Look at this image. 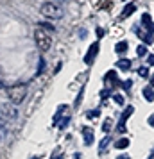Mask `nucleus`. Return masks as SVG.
I'll return each instance as SVG.
<instances>
[{
    "instance_id": "f257e3e1",
    "label": "nucleus",
    "mask_w": 154,
    "mask_h": 159,
    "mask_svg": "<svg viewBox=\"0 0 154 159\" xmlns=\"http://www.w3.org/2000/svg\"><path fill=\"white\" fill-rule=\"evenodd\" d=\"M18 120V109L16 104H2L0 107V123L2 125H9Z\"/></svg>"
},
{
    "instance_id": "f03ea898",
    "label": "nucleus",
    "mask_w": 154,
    "mask_h": 159,
    "mask_svg": "<svg viewBox=\"0 0 154 159\" xmlns=\"http://www.w3.org/2000/svg\"><path fill=\"white\" fill-rule=\"evenodd\" d=\"M34 41H36V47L40 48L41 52H49L52 47V38L47 30L41 27V29H36L34 30Z\"/></svg>"
},
{
    "instance_id": "7ed1b4c3",
    "label": "nucleus",
    "mask_w": 154,
    "mask_h": 159,
    "mask_svg": "<svg viewBox=\"0 0 154 159\" xmlns=\"http://www.w3.org/2000/svg\"><path fill=\"white\" fill-rule=\"evenodd\" d=\"M40 13L45 18H49V20H59L63 16V11H61V7H59L56 2H45V4H41Z\"/></svg>"
},
{
    "instance_id": "20e7f679",
    "label": "nucleus",
    "mask_w": 154,
    "mask_h": 159,
    "mask_svg": "<svg viewBox=\"0 0 154 159\" xmlns=\"http://www.w3.org/2000/svg\"><path fill=\"white\" fill-rule=\"evenodd\" d=\"M7 95H9V100L13 104H20V102L27 97V86L25 84H18V86H11L7 89Z\"/></svg>"
},
{
    "instance_id": "39448f33",
    "label": "nucleus",
    "mask_w": 154,
    "mask_h": 159,
    "mask_svg": "<svg viewBox=\"0 0 154 159\" xmlns=\"http://www.w3.org/2000/svg\"><path fill=\"white\" fill-rule=\"evenodd\" d=\"M97 54H99V43H91V47H90L88 54L84 56V63H86V65H91V63L95 61Z\"/></svg>"
},
{
    "instance_id": "423d86ee",
    "label": "nucleus",
    "mask_w": 154,
    "mask_h": 159,
    "mask_svg": "<svg viewBox=\"0 0 154 159\" xmlns=\"http://www.w3.org/2000/svg\"><path fill=\"white\" fill-rule=\"evenodd\" d=\"M142 25H143L151 34L154 32V23L151 22V15H147V13H145V15H142Z\"/></svg>"
},
{
    "instance_id": "0eeeda50",
    "label": "nucleus",
    "mask_w": 154,
    "mask_h": 159,
    "mask_svg": "<svg viewBox=\"0 0 154 159\" xmlns=\"http://www.w3.org/2000/svg\"><path fill=\"white\" fill-rule=\"evenodd\" d=\"M82 134H84V143H86V145L93 143V130H91V129L84 127V129H82Z\"/></svg>"
},
{
    "instance_id": "6e6552de",
    "label": "nucleus",
    "mask_w": 154,
    "mask_h": 159,
    "mask_svg": "<svg viewBox=\"0 0 154 159\" xmlns=\"http://www.w3.org/2000/svg\"><path fill=\"white\" fill-rule=\"evenodd\" d=\"M117 66L120 68V70H124V72H127V70H131V61L129 59H118L117 61Z\"/></svg>"
},
{
    "instance_id": "1a4fd4ad",
    "label": "nucleus",
    "mask_w": 154,
    "mask_h": 159,
    "mask_svg": "<svg viewBox=\"0 0 154 159\" xmlns=\"http://www.w3.org/2000/svg\"><path fill=\"white\" fill-rule=\"evenodd\" d=\"M104 80H106V82H113L115 86H117V84H120V80L117 79V72H113V70L106 73V77H104Z\"/></svg>"
},
{
    "instance_id": "9d476101",
    "label": "nucleus",
    "mask_w": 154,
    "mask_h": 159,
    "mask_svg": "<svg viewBox=\"0 0 154 159\" xmlns=\"http://www.w3.org/2000/svg\"><path fill=\"white\" fill-rule=\"evenodd\" d=\"M143 98H145L147 102H152L154 100V89H152V86L143 88Z\"/></svg>"
},
{
    "instance_id": "9b49d317",
    "label": "nucleus",
    "mask_w": 154,
    "mask_h": 159,
    "mask_svg": "<svg viewBox=\"0 0 154 159\" xmlns=\"http://www.w3.org/2000/svg\"><path fill=\"white\" fill-rule=\"evenodd\" d=\"M133 113H134V107H133V106L125 107V111L122 113V116H120V123H125V122H127V118H129V116H131Z\"/></svg>"
},
{
    "instance_id": "f8f14e48",
    "label": "nucleus",
    "mask_w": 154,
    "mask_h": 159,
    "mask_svg": "<svg viewBox=\"0 0 154 159\" xmlns=\"http://www.w3.org/2000/svg\"><path fill=\"white\" fill-rule=\"evenodd\" d=\"M115 50H117V54H120V56H124L125 52H127V41H120V43H117V47H115Z\"/></svg>"
},
{
    "instance_id": "ddd939ff",
    "label": "nucleus",
    "mask_w": 154,
    "mask_h": 159,
    "mask_svg": "<svg viewBox=\"0 0 154 159\" xmlns=\"http://www.w3.org/2000/svg\"><path fill=\"white\" fill-rule=\"evenodd\" d=\"M134 11H136V6H134V4H127V6H125L124 7V11H122V16H129V15H133V13H134Z\"/></svg>"
},
{
    "instance_id": "4468645a",
    "label": "nucleus",
    "mask_w": 154,
    "mask_h": 159,
    "mask_svg": "<svg viewBox=\"0 0 154 159\" xmlns=\"http://www.w3.org/2000/svg\"><path fill=\"white\" fill-rule=\"evenodd\" d=\"M115 147H117V148H120V150H124V148H127V147H129V139H127V138H120L117 143H115Z\"/></svg>"
},
{
    "instance_id": "2eb2a0df",
    "label": "nucleus",
    "mask_w": 154,
    "mask_h": 159,
    "mask_svg": "<svg viewBox=\"0 0 154 159\" xmlns=\"http://www.w3.org/2000/svg\"><path fill=\"white\" fill-rule=\"evenodd\" d=\"M138 75L140 77H143V79H149L151 75H149V68L147 66H140L138 68Z\"/></svg>"
},
{
    "instance_id": "dca6fc26",
    "label": "nucleus",
    "mask_w": 154,
    "mask_h": 159,
    "mask_svg": "<svg viewBox=\"0 0 154 159\" xmlns=\"http://www.w3.org/2000/svg\"><path fill=\"white\" fill-rule=\"evenodd\" d=\"M138 36L142 38L143 41H145V45H151V43L154 41V39H152V36H151V32H147V34H145V32H142V34H138Z\"/></svg>"
},
{
    "instance_id": "f3484780",
    "label": "nucleus",
    "mask_w": 154,
    "mask_h": 159,
    "mask_svg": "<svg viewBox=\"0 0 154 159\" xmlns=\"http://www.w3.org/2000/svg\"><path fill=\"white\" fill-rule=\"evenodd\" d=\"M111 125H113V120H111V118H106L104 123H102V130H104V132H110Z\"/></svg>"
},
{
    "instance_id": "a211bd4d",
    "label": "nucleus",
    "mask_w": 154,
    "mask_h": 159,
    "mask_svg": "<svg viewBox=\"0 0 154 159\" xmlns=\"http://www.w3.org/2000/svg\"><path fill=\"white\" fill-rule=\"evenodd\" d=\"M145 54H147V47L145 45H140L138 48H136V56H138V57H143Z\"/></svg>"
},
{
    "instance_id": "6ab92c4d",
    "label": "nucleus",
    "mask_w": 154,
    "mask_h": 159,
    "mask_svg": "<svg viewBox=\"0 0 154 159\" xmlns=\"http://www.w3.org/2000/svg\"><path fill=\"white\" fill-rule=\"evenodd\" d=\"M108 143H110V136H106V138H104V141H100V150H99V154H104V152H106Z\"/></svg>"
},
{
    "instance_id": "aec40b11",
    "label": "nucleus",
    "mask_w": 154,
    "mask_h": 159,
    "mask_svg": "<svg viewBox=\"0 0 154 159\" xmlns=\"http://www.w3.org/2000/svg\"><path fill=\"white\" fill-rule=\"evenodd\" d=\"M131 88H133V80L131 79H127V80H124V82H122V89H124V91H129Z\"/></svg>"
},
{
    "instance_id": "412c9836",
    "label": "nucleus",
    "mask_w": 154,
    "mask_h": 159,
    "mask_svg": "<svg viewBox=\"0 0 154 159\" xmlns=\"http://www.w3.org/2000/svg\"><path fill=\"white\" fill-rule=\"evenodd\" d=\"M113 100L117 102L118 106H122V104H124V97H122V95H113Z\"/></svg>"
},
{
    "instance_id": "4be33fe9",
    "label": "nucleus",
    "mask_w": 154,
    "mask_h": 159,
    "mask_svg": "<svg viewBox=\"0 0 154 159\" xmlns=\"http://www.w3.org/2000/svg\"><path fill=\"white\" fill-rule=\"evenodd\" d=\"M4 136H6V125H2V123H0V141L4 139Z\"/></svg>"
},
{
    "instance_id": "5701e85b",
    "label": "nucleus",
    "mask_w": 154,
    "mask_h": 159,
    "mask_svg": "<svg viewBox=\"0 0 154 159\" xmlns=\"http://www.w3.org/2000/svg\"><path fill=\"white\" fill-rule=\"evenodd\" d=\"M110 95H111V89H110V88H106V89H104L102 93H100V97H102V98H108Z\"/></svg>"
},
{
    "instance_id": "b1692460",
    "label": "nucleus",
    "mask_w": 154,
    "mask_h": 159,
    "mask_svg": "<svg viewBox=\"0 0 154 159\" xmlns=\"http://www.w3.org/2000/svg\"><path fill=\"white\" fill-rule=\"evenodd\" d=\"M68 123H70V118H65V120L61 122V125H59V129H65V127L68 125Z\"/></svg>"
},
{
    "instance_id": "393cba45",
    "label": "nucleus",
    "mask_w": 154,
    "mask_h": 159,
    "mask_svg": "<svg viewBox=\"0 0 154 159\" xmlns=\"http://www.w3.org/2000/svg\"><path fill=\"white\" fill-rule=\"evenodd\" d=\"M97 116H99V111H97V109H95V111H90V113H88V118H97Z\"/></svg>"
},
{
    "instance_id": "a878e982",
    "label": "nucleus",
    "mask_w": 154,
    "mask_h": 159,
    "mask_svg": "<svg viewBox=\"0 0 154 159\" xmlns=\"http://www.w3.org/2000/svg\"><path fill=\"white\" fill-rule=\"evenodd\" d=\"M147 63H149L151 66H154V54H151V56L147 57Z\"/></svg>"
},
{
    "instance_id": "bb28decb",
    "label": "nucleus",
    "mask_w": 154,
    "mask_h": 159,
    "mask_svg": "<svg viewBox=\"0 0 154 159\" xmlns=\"http://www.w3.org/2000/svg\"><path fill=\"white\" fill-rule=\"evenodd\" d=\"M43 68H45V61L41 59V61H40V70H38V73H41V72H43Z\"/></svg>"
},
{
    "instance_id": "cd10ccee",
    "label": "nucleus",
    "mask_w": 154,
    "mask_h": 159,
    "mask_svg": "<svg viewBox=\"0 0 154 159\" xmlns=\"http://www.w3.org/2000/svg\"><path fill=\"white\" fill-rule=\"evenodd\" d=\"M149 125H151V127H154V115L149 116Z\"/></svg>"
},
{
    "instance_id": "c85d7f7f",
    "label": "nucleus",
    "mask_w": 154,
    "mask_h": 159,
    "mask_svg": "<svg viewBox=\"0 0 154 159\" xmlns=\"http://www.w3.org/2000/svg\"><path fill=\"white\" fill-rule=\"evenodd\" d=\"M97 36L102 38V36H104V29H97Z\"/></svg>"
},
{
    "instance_id": "c756f323",
    "label": "nucleus",
    "mask_w": 154,
    "mask_h": 159,
    "mask_svg": "<svg viewBox=\"0 0 154 159\" xmlns=\"http://www.w3.org/2000/svg\"><path fill=\"white\" fill-rule=\"evenodd\" d=\"M117 159H129V156H127V154H122V156H118Z\"/></svg>"
},
{
    "instance_id": "7c9ffc66",
    "label": "nucleus",
    "mask_w": 154,
    "mask_h": 159,
    "mask_svg": "<svg viewBox=\"0 0 154 159\" xmlns=\"http://www.w3.org/2000/svg\"><path fill=\"white\" fill-rule=\"evenodd\" d=\"M149 80H151V86L154 88V75H151V77H149Z\"/></svg>"
},
{
    "instance_id": "2f4dec72",
    "label": "nucleus",
    "mask_w": 154,
    "mask_h": 159,
    "mask_svg": "<svg viewBox=\"0 0 154 159\" xmlns=\"http://www.w3.org/2000/svg\"><path fill=\"white\" fill-rule=\"evenodd\" d=\"M52 159H63V157H61V156H54Z\"/></svg>"
},
{
    "instance_id": "473e14b6",
    "label": "nucleus",
    "mask_w": 154,
    "mask_h": 159,
    "mask_svg": "<svg viewBox=\"0 0 154 159\" xmlns=\"http://www.w3.org/2000/svg\"><path fill=\"white\" fill-rule=\"evenodd\" d=\"M0 88H4V80H0Z\"/></svg>"
},
{
    "instance_id": "72a5a7b5",
    "label": "nucleus",
    "mask_w": 154,
    "mask_h": 159,
    "mask_svg": "<svg viewBox=\"0 0 154 159\" xmlns=\"http://www.w3.org/2000/svg\"><path fill=\"white\" fill-rule=\"evenodd\" d=\"M0 75H2V68H0Z\"/></svg>"
},
{
    "instance_id": "f704fd0d",
    "label": "nucleus",
    "mask_w": 154,
    "mask_h": 159,
    "mask_svg": "<svg viewBox=\"0 0 154 159\" xmlns=\"http://www.w3.org/2000/svg\"><path fill=\"white\" fill-rule=\"evenodd\" d=\"M32 159H36V157H32Z\"/></svg>"
},
{
    "instance_id": "c9c22d12",
    "label": "nucleus",
    "mask_w": 154,
    "mask_h": 159,
    "mask_svg": "<svg viewBox=\"0 0 154 159\" xmlns=\"http://www.w3.org/2000/svg\"><path fill=\"white\" fill-rule=\"evenodd\" d=\"M59 2H61V0H59Z\"/></svg>"
}]
</instances>
